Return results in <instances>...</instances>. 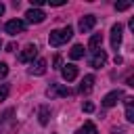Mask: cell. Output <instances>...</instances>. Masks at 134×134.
Returning <instances> with one entry per match:
<instances>
[{"mask_svg": "<svg viewBox=\"0 0 134 134\" xmlns=\"http://www.w3.org/2000/svg\"><path fill=\"white\" fill-rule=\"evenodd\" d=\"M71 36H73V29H71L69 25L63 27V29H52L50 36H48V44H50V46H61V44H65L67 40H71Z\"/></svg>", "mask_w": 134, "mask_h": 134, "instance_id": "cell-1", "label": "cell"}, {"mask_svg": "<svg viewBox=\"0 0 134 134\" xmlns=\"http://www.w3.org/2000/svg\"><path fill=\"white\" fill-rule=\"evenodd\" d=\"M15 130V117H13V109H6L0 117V134H13Z\"/></svg>", "mask_w": 134, "mask_h": 134, "instance_id": "cell-2", "label": "cell"}, {"mask_svg": "<svg viewBox=\"0 0 134 134\" xmlns=\"http://www.w3.org/2000/svg\"><path fill=\"white\" fill-rule=\"evenodd\" d=\"M4 31H6L8 36L23 34V31H25V21H21V19H10V21H6V25H4Z\"/></svg>", "mask_w": 134, "mask_h": 134, "instance_id": "cell-3", "label": "cell"}, {"mask_svg": "<svg viewBox=\"0 0 134 134\" xmlns=\"http://www.w3.org/2000/svg\"><path fill=\"white\" fill-rule=\"evenodd\" d=\"M69 94H71V90L65 88L63 84H50L46 88V96L48 98H59V96H69Z\"/></svg>", "mask_w": 134, "mask_h": 134, "instance_id": "cell-4", "label": "cell"}, {"mask_svg": "<svg viewBox=\"0 0 134 134\" xmlns=\"http://www.w3.org/2000/svg\"><path fill=\"white\" fill-rule=\"evenodd\" d=\"M36 57H38V46H36V44H27V46L21 50L19 61H21V63H31Z\"/></svg>", "mask_w": 134, "mask_h": 134, "instance_id": "cell-5", "label": "cell"}, {"mask_svg": "<svg viewBox=\"0 0 134 134\" xmlns=\"http://www.w3.org/2000/svg\"><path fill=\"white\" fill-rule=\"evenodd\" d=\"M88 63H90V67H94V69L103 67V65L107 63V54H105V50H100V48H98V50H92Z\"/></svg>", "mask_w": 134, "mask_h": 134, "instance_id": "cell-6", "label": "cell"}, {"mask_svg": "<svg viewBox=\"0 0 134 134\" xmlns=\"http://www.w3.org/2000/svg\"><path fill=\"white\" fill-rule=\"evenodd\" d=\"M94 25H96V17H94V15H84V17L80 19V23H77V27H80L82 34H88Z\"/></svg>", "mask_w": 134, "mask_h": 134, "instance_id": "cell-7", "label": "cell"}, {"mask_svg": "<svg viewBox=\"0 0 134 134\" xmlns=\"http://www.w3.org/2000/svg\"><path fill=\"white\" fill-rule=\"evenodd\" d=\"M121 31H124L121 23H115V25L111 27V46H113L115 50H117L119 44H121Z\"/></svg>", "mask_w": 134, "mask_h": 134, "instance_id": "cell-8", "label": "cell"}, {"mask_svg": "<svg viewBox=\"0 0 134 134\" xmlns=\"http://www.w3.org/2000/svg\"><path fill=\"white\" fill-rule=\"evenodd\" d=\"M25 17H27L29 23H42V21L46 19V13L40 10V8H29V10L25 13Z\"/></svg>", "mask_w": 134, "mask_h": 134, "instance_id": "cell-9", "label": "cell"}, {"mask_svg": "<svg viewBox=\"0 0 134 134\" xmlns=\"http://www.w3.org/2000/svg\"><path fill=\"white\" fill-rule=\"evenodd\" d=\"M121 96H124L121 90H111L109 94H105V98H103V107H113V105H117Z\"/></svg>", "mask_w": 134, "mask_h": 134, "instance_id": "cell-10", "label": "cell"}, {"mask_svg": "<svg viewBox=\"0 0 134 134\" xmlns=\"http://www.w3.org/2000/svg\"><path fill=\"white\" fill-rule=\"evenodd\" d=\"M29 73H31V75H44V73H46V61H44V59H36V61H31Z\"/></svg>", "mask_w": 134, "mask_h": 134, "instance_id": "cell-11", "label": "cell"}, {"mask_svg": "<svg viewBox=\"0 0 134 134\" xmlns=\"http://www.w3.org/2000/svg\"><path fill=\"white\" fill-rule=\"evenodd\" d=\"M61 75H63V80H67V82H73V80L77 77V67H75L73 63H69V65H65V67L61 69Z\"/></svg>", "mask_w": 134, "mask_h": 134, "instance_id": "cell-12", "label": "cell"}, {"mask_svg": "<svg viewBox=\"0 0 134 134\" xmlns=\"http://www.w3.org/2000/svg\"><path fill=\"white\" fill-rule=\"evenodd\" d=\"M92 86H94V75L88 73V75H84V80H82V84H80V92L88 94V92L92 90Z\"/></svg>", "mask_w": 134, "mask_h": 134, "instance_id": "cell-13", "label": "cell"}, {"mask_svg": "<svg viewBox=\"0 0 134 134\" xmlns=\"http://www.w3.org/2000/svg\"><path fill=\"white\" fill-rule=\"evenodd\" d=\"M103 44V34H92L88 40V48L90 50H98V46Z\"/></svg>", "mask_w": 134, "mask_h": 134, "instance_id": "cell-14", "label": "cell"}, {"mask_svg": "<svg viewBox=\"0 0 134 134\" xmlns=\"http://www.w3.org/2000/svg\"><path fill=\"white\" fill-rule=\"evenodd\" d=\"M38 117H40V124L46 126V124H48V117H50V109H48L46 105H42V107L38 109Z\"/></svg>", "mask_w": 134, "mask_h": 134, "instance_id": "cell-15", "label": "cell"}, {"mask_svg": "<svg viewBox=\"0 0 134 134\" xmlns=\"http://www.w3.org/2000/svg\"><path fill=\"white\" fill-rule=\"evenodd\" d=\"M75 134H98V130H96V126H94L92 121H86V124H84Z\"/></svg>", "mask_w": 134, "mask_h": 134, "instance_id": "cell-16", "label": "cell"}, {"mask_svg": "<svg viewBox=\"0 0 134 134\" xmlns=\"http://www.w3.org/2000/svg\"><path fill=\"white\" fill-rule=\"evenodd\" d=\"M84 52H86V50H84V46H82V44H75V46L69 50V57H71L73 61H77V59H82V57H84Z\"/></svg>", "mask_w": 134, "mask_h": 134, "instance_id": "cell-17", "label": "cell"}, {"mask_svg": "<svg viewBox=\"0 0 134 134\" xmlns=\"http://www.w3.org/2000/svg\"><path fill=\"white\" fill-rule=\"evenodd\" d=\"M8 92H10V86H8V84H2V86H0V100H6Z\"/></svg>", "mask_w": 134, "mask_h": 134, "instance_id": "cell-18", "label": "cell"}, {"mask_svg": "<svg viewBox=\"0 0 134 134\" xmlns=\"http://www.w3.org/2000/svg\"><path fill=\"white\" fill-rule=\"evenodd\" d=\"M132 6V2H115V10H128Z\"/></svg>", "mask_w": 134, "mask_h": 134, "instance_id": "cell-19", "label": "cell"}, {"mask_svg": "<svg viewBox=\"0 0 134 134\" xmlns=\"http://www.w3.org/2000/svg\"><path fill=\"white\" fill-rule=\"evenodd\" d=\"M126 119L134 121V109H132V105H126Z\"/></svg>", "mask_w": 134, "mask_h": 134, "instance_id": "cell-20", "label": "cell"}, {"mask_svg": "<svg viewBox=\"0 0 134 134\" xmlns=\"http://www.w3.org/2000/svg\"><path fill=\"white\" fill-rule=\"evenodd\" d=\"M82 111H86V113H92V111H94V105H92L90 100H86V103H82Z\"/></svg>", "mask_w": 134, "mask_h": 134, "instance_id": "cell-21", "label": "cell"}, {"mask_svg": "<svg viewBox=\"0 0 134 134\" xmlns=\"http://www.w3.org/2000/svg\"><path fill=\"white\" fill-rule=\"evenodd\" d=\"M6 73H8V65L6 63H0V80L6 77Z\"/></svg>", "mask_w": 134, "mask_h": 134, "instance_id": "cell-22", "label": "cell"}, {"mask_svg": "<svg viewBox=\"0 0 134 134\" xmlns=\"http://www.w3.org/2000/svg\"><path fill=\"white\" fill-rule=\"evenodd\" d=\"M48 4H50V6H63L65 0H48Z\"/></svg>", "mask_w": 134, "mask_h": 134, "instance_id": "cell-23", "label": "cell"}, {"mask_svg": "<svg viewBox=\"0 0 134 134\" xmlns=\"http://www.w3.org/2000/svg\"><path fill=\"white\" fill-rule=\"evenodd\" d=\"M52 65H54V67H61V57H54V61H52Z\"/></svg>", "mask_w": 134, "mask_h": 134, "instance_id": "cell-24", "label": "cell"}, {"mask_svg": "<svg viewBox=\"0 0 134 134\" xmlns=\"http://www.w3.org/2000/svg\"><path fill=\"white\" fill-rule=\"evenodd\" d=\"M2 15H4V4L0 2V17H2Z\"/></svg>", "mask_w": 134, "mask_h": 134, "instance_id": "cell-25", "label": "cell"}, {"mask_svg": "<svg viewBox=\"0 0 134 134\" xmlns=\"http://www.w3.org/2000/svg\"><path fill=\"white\" fill-rule=\"evenodd\" d=\"M0 48H2V42H0Z\"/></svg>", "mask_w": 134, "mask_h": 134, "instance_id": "cell-26", "label": "cell"}]
</instances>
